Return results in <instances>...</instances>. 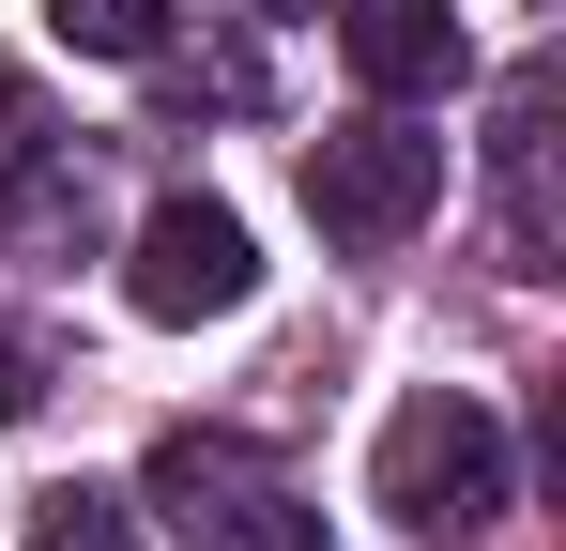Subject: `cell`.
<instances>
[{
  "label": "cell",
  "mask_w": 566,
  "mask_h": 551,
  "mask_svg": "<svg viewBox=\"0 0 566 551\" xmlns=\"http://www.w3.org/2000/svg\"><path fill=\"white\" fill-rule=\"evenodd\" d=\"M15 551H138V506H123V490H93V475H62V490H31Z\"/></svg>",
  "instance_id": "8992f818"
},
{
  "label": "cell",
  "mask_w": 566,
  "mask_h": 551,
  "mask_svg": "<svg viewBox=\"0 0 566 551\" xmlns=\"http://www.w3.org/2000/svg\"><path fill=\"white\" fill-rule=\"evenodd\" d=\"M31 398H46V367H31V337H0V429H15Z\"/></svg>",
  "instance_id": "ba28073f"
},
{
  "label": "cell",
  "mask_w": 566,
  "mask_h": 551,
  "mask_svg": "<svg viewBox=\"0 0 566 551\" xmlns=\"http://www.w3.org/2000/svg\"><path fill=\"white\" fill-rule=\"evenodd\" d=\"M123 291H138V322H230L261 291V246H245L230 199H154L138 246H123Z\"/></svg>",
  "instance_id": "3957f363"
},
{
  "label": "cell",
  "mask_w": 566,
  "mask_h": 551,
  "mask_svg": "<svg viewBox=\"0 0 566 551\" xmlns=\"http://www.w3.org/2000/svg\"><path fill=\"white\" fill-rule=\"evenodd\" d=\"M337 46L382 107H413V92L460 77V0H337Z\"/></svg>",
  "instance_id": "277c9868"
},
{
  "label": "cell",
  "mask_w": 566,
  "mask_h": 551,
  "mask_svg": "<svg viewBox=\"0 0 566 551\" xmlns=\"http://www.w3.org/2000/svg\"><path fill=\"white\" fill-rule=\"evenodd\" d=\"M185 551H322V506H291L276 475H230L214 506H185Z\"/></svg>",
  "instance_id": "5b68a950"
},
{
  "label": "cell",
  "mask_w": 566,
  "mask_h": 551,
  "mask_svg": "<svg viewBox=\"0 0 566 551\" xmlns=\"http://www.w3.org/2000/svg\"><path fill=\"white\" fill-rule=\"evenodd\" d=\"M169 15H185V0H46V31H62L77 62H154Z\"/></svg>",
  "instance_id": "52a82bcc"
},
{
  "label": "cell",
  "mask_w": 566,
  "mask_h": 551,
  "mask_svg": "<svg viewBox=\"0 0 566 551\" xmlns=\"http://www.w3.org/2000/svg\"><path fill=\"white\" fill-rule=\"evenodd\" d=\"M368 506L398 521V537H490V521L521 506L505 414L460 398V383H413V398L382 414V445H368Z\"/></svg>",
  "instance_id": "6da1fadb"
},
{
  "label": "cell",
  "mask_w": 566,
  "mask_h": 551,
  "mask_svg": "<svg viewBox=\"0 0 566 551\" xmlns=\"http://www.w3.org/2000/svg\"><path fill=\"white\" fill-rule=\"evenodd\" d=\"M306 215H322L337 246H398V230H429V215H444V138L398 123V107L322 123V138H306Z\"/></svg>",
  "instance_id": "7a4b0ae2"
},
{
  "label": "cell",
  "mask_w": 566,
  "mask_h": 551,
  "mask_svg": "<svg viewBox=\"0 0 566 551\" xmlns=\"http://www.w3.org/2000/svg\"><path fill=\"white\" fill-rule=\"evenodd\" d=\"M15 138H31V77L0 62V154H15Z\"/></svg>",
  "instance_id": "9c48e42d"
},
{
  "label": "cell",
  "mask_w": 566,
  "mask_h": 551,
  "mask_svg": "<svg viewBox=\"0 0 566 551\" xmlns=\"http://www.w3.org/2000/svg\"><path fill=\"white\" fill-rule=\"evenodd\" d=\"M276 15H306V0H276Z\"/></svg>",
  "instance_id": "30bf717a"
}]
</instances>
